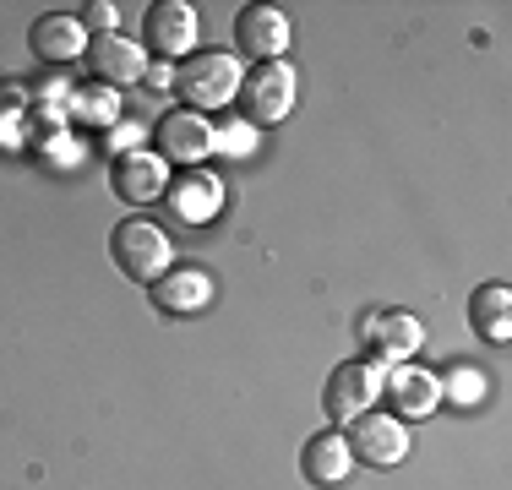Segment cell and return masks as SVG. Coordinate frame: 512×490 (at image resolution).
Instances as JSON below:
<instances>
[{
  "label": "cell",
  "mask_w": 512,
  "mask_h": 490,
  "mask_svg": "<svg viewBox=\"0 0 512 490\" xmlns=\"http://www.w3.org/2000/svg\"><path fill=\"white\" fill-rule=\"evenodd\" d=\"M169 88H175V98H186L180 109H197V115L235 104L240 55H229V49H191L180 66H169Z\"/></svg>",
  "instance_id": "obj_1"
},
{
  "label": "cell",
  "mask_w": 512,
  "mask_h": 490,
  "mask_svg": "<svg viewBox=\"0 0 512 490\" xmlns=\"http://www.w3.org/2000/svg\"><path fill=\"white\" fill-rule=\"evenodd\" d=\"M109 256H115V267L126 278L153 284V278H164L169 267H175V240H169L153 218H126V224L109 229Z\"/></svg>",
  "instance_id": "obj_2"
},
{
  "label": "cell",
  "mask_w": 512,
  "mask_h": 490,
  "mask_svg": "<svg viewBox=\"0 0 512 490\" xmlns=\"http://www.w3.org/2000/svg\"><path fill=\"white\" fill-rule=\"evenodd\" d=\"M246 126H278L295 109V66L289 60H262V66L240 71V93H235Z\"/></svg>",
  "instance_id": "obj_3"
},
{
  "label": "cell",
  "mask_w": 512,
  "mask_h": 490,
  "mask_svg": "<svg viewBox=\"0 0 512 490\" xmlns=\"http://www.w3.org/2000/svg\"><path fill=\"white\" fill-rule=\"evenodd\" d=\"M142 49L158 66H180V60L197 49V11L186 0H158L142 17Z\"/></svg>",
  "instance_id": "obj_4"
},
{
  "label": "cell",
  "mask_w": 512,
  "mask_h": 490,
  "mask_svg": "<svg viewBox=\"0 0 512 490\" xmlns=\"http://www.w3.org/2000/svg\"><path fill=\"white\" fill-rule=\"evenodd\" d=\"M376 398H387V414L393 420H425V414H436V403H442V387H436V371H425V365H387L382 376H376Z\"/></svg>",
  "instance_id": "obj_5"
},
{
  "label": "cell",
  "mask_w": 512,
  "mask_h": 490,
  "mask_svg": "<svg viewBox=\"0 0 512 490\" xmlns=\"http://www.w3.org/2000/svg\"><path fill=\"white\" fill-rule=\"evenodd\" d=\"M344 441L349 452H355V463H371V469H393V463L409 458V431L404 420H393V414H376L365 409L360 420L344 425Z\"/></svg>",
  "instance_id": "obj_6"
},
{
  "label": "cell",
  "mask_w": 512,
  "mask_h": 490,
  "mask_svg": "<svg viewBox=\"0 0 512 490\" xmlns=\"http://www.w3.org/2000/svg\"><path fill=\"white\" fill-rule=\"evenodd\" d=\"M153 142H158V158H164V164L175 158V164L197 169L202 158L218 147V131H213L207 115H197V109H169V115H158Z\"/></svg>",
  "instance_id": "obj_7"
},
{
  "label": "cell",
  "mask_w": 512,
  "mask_h": 490,
  "mask_svg": "<svg viewBox=\"0 0 512 490\" xmlns=\"http://www.w3.org/2000/svg\"><path fill=\"white\" fill-rule=\"evenodd\" d=\"M371 403H376V365L371 360L333 365V376H327V387H322V409H327V420H333V431H344L349 420H360Z\"/></svg>",
  "instance_id": "obj_8"
},
{
  "label": "cell",
  "mask_w": 512,
  "mask_h": 490,
  "mask_svg": "<svg viewBox=\"0 0 512 490\" xmlns=\"http://www.w3.org/2000/svg\"><path fill=\"white\" fill-rule=\"evenodd\" d=\"M420 322L409 311H371L360 316V354L365 360H382V365H404L414 349H420Z\"/></svg>",
  "instance_id": "obj_9"
},
{
  "label": "cell",
  "mask_w": 512,
  "mask_h": 490,
  "mask_svg": "<svg viewBox=\"0 0 512 490\" xmlns=\"http://www.w3.org/2000/svg\"><path fill=\"white\" fill-rule=\"evenodd\" d=\"M82 60H88V71L104 88H131V82L148 77V55H142L126 33H99V39H88Z\"/></svg>",
  "instance_id": "obj_10"
},
{
  "label": "cell",
  "mask_w": 512,
  "mask_h": 490,
  "mask_svg": "<svg viewBox=\"0 0 512 490\" xmlns=\"http://www.w3.org/2000/svg\"><path fill=\"white\" fill-rule=\"evenodd\" d=\"M235 49H240V55H251V66H262V60H284L289 17L278 6H246L235 17Z\"/></svg>",
  "instance_id": "obj_11"
},
{
  "label": "cell",
  "mask_w": 512,
  "mask_h": 490,
  "mask_svg": "<svg viewBox=\"0 0 512 490\" xmlns=\"http://www.w3.org/2000/svg\"><path fill=\"white\" fill-rule=\"evenodd\" d=\"M169 186V164L148 147H137V153H120L115 169H109V191L120 196V202H158Z\"/></svg>",
  "instance_id": "obj_12"
},
{
  "label": "cell",
  "mask_w": 512,
  "mask_h": 490,
  "mask_svg": "<svg viewBox=\"0 0 512 490\" xmlns=\"http://www.w3.org/2000/svg\"><path fill=\"white\" fill-rule=\"evenodd\" d=\"M164 202L180 224H207V218H218V207H224V180L207 175V169H186V175L164 191Z\"/></svg>",
  "instance_id": "obj_13"
},
{
  "label": "cell",
  "mask_w": 512,
  "mask_h": 490,
  "mask_svg": "<svg viewBox=\"0 0 512 490\" xmlns=\"http://www.w3.org/2000/svg\"><path fill=\"white\" fill-rule=\"evenodd\" d=\"M349 469H355V452H349L344 431H316L306 436V447H300V474H306L311 485H344Z\"/></svg>",
  "instance_id": "obj_14"
},
{
  "label": "cell",
  "mask_w": 512,
  "mask_h": 490,
  "mask_svg": "<svg viewBox=\"0 0 512 490\" xmlns=\"http://www.w3.org/2000/svg\"><path fill=\"white\" fill-rule=\"evenodd\" d=\"M148 289H153V305L164 316H191L213 300V278H207L202 267H169V273L153 278Z\"/></svg>",
  "instance_id": "obj_15"
},
{
  "label": "cell",
  "mask_w": 512,
  "mask_h": 490,
  "mask_svg": "<svg viewBox=\"0 0 512 490\" xmlns=\"http://www.w3.org/2000/svg\"><path fill=\"white\" fill-rule=\"evenodd\" d=\"M28 49L39 60H50V66H66V60H82V49H88V28H82L71 11H55V17H39L28 33Z\"/></svg>",
  "instance_id": "obj_16"
},
{
  "label": "cell",
  "mask_w": 512,
  "mask_h": 490,
  "mask_svg": "<svg viewBox=\"0 0 512 490\" xmlns=\"http://www.w3.org/2000/svg\"><path fill=\"white\" fill-rule=\"evenodd\" d=\"M469 322L480 338L507 343L512 338V289L507 284H480L469 294Z\"/></svg>",
  "instance_id": "obj_17"
},
{
  "label": "cell",
  "mask_w": 512,
  "mask_h": 490,
  "mask_svg": "<svg viewBox=\"0 0 512 490\" xmlns=\"http://www.w3.org/2000/svg\"><path fill=\"white\" fill-rule=\"evenodd\" d=\"M436 387H442V403H453V409H480L485 371H474V365H447V371L436 376Z\"/></svg>",
  "instance_id": "obj_18"
},
{
  "label": "cell",
  "mask_w": 512,
  "mask_h": 490,
  "mask_svg": "<svg viewBox=\"0 0 512 490\" xmlns=\"http://www.w3.org/2000/svg\"><path fill=\"white\" fill-rule=\"evenodd\" d=\"M71 109H77V120H88V126H115V120H120V98H115V88H104V82L77 88Z\"/></svg>",
  "instance_id": "obj_19"
},
{
  "label": "cell",
  "mask_w": 512,
  "mask_h": 490,
  "mask_svg": "<svg viewBox=\"0 0 512 490\" xmlns=\"http://www.w3.org/2000/svg\"><path fill=\"white\" fill-rule=\"evenodd\" d=\"M77 22L88 28V39H99V33H115V22H120V6H115V0H88Z\"/></svg>",
  "instance_id": "obj_20"
},
{
  "label": "cell",
  "mask_w": 512,
  "mask_h": 490,
  "mask_svg": "<svg viewBox=\"0 0 512 490\" xmlns=\"http://www.w3.org/2000/svg\"><path fill=\"white\" fill-rule=\"evenodd\" d=\"M137 142H142V131L137 126H120V120H115V126H109V153H137Z\"/></svg>",
  "instance_id": "obj_21"
},
{
  "label": "cell",
  "mask_w": 512,
  "mask_h": 490,
  "mask_svg": "<svg viewBox=\"0 0 512 490\" xmlns=\"http://www.w3.org/2000/svg\"><path fill=\"white\" fill-rule=\"evenodd\" d=\"M218 142H224L229 153H251V126H229V131H224V137H218Z\"/></svg>",
  "instance_id": "obj_22"
},
{
  "label": "cell",
  "mask_w": 512,
  "mask_h": 490,
  "mask_svg": "<svg viewBox=\"0 0 512 490\" xmlns=\"http://www.w3.org/2000/svg\"><path fill=\"white\" fill-rule=\"evenodd\" d=\"M6 137H11V120H6V115H0V147H6Z\"/></svg>",
  "instance_id": "obj_23"
}]
</instances>
